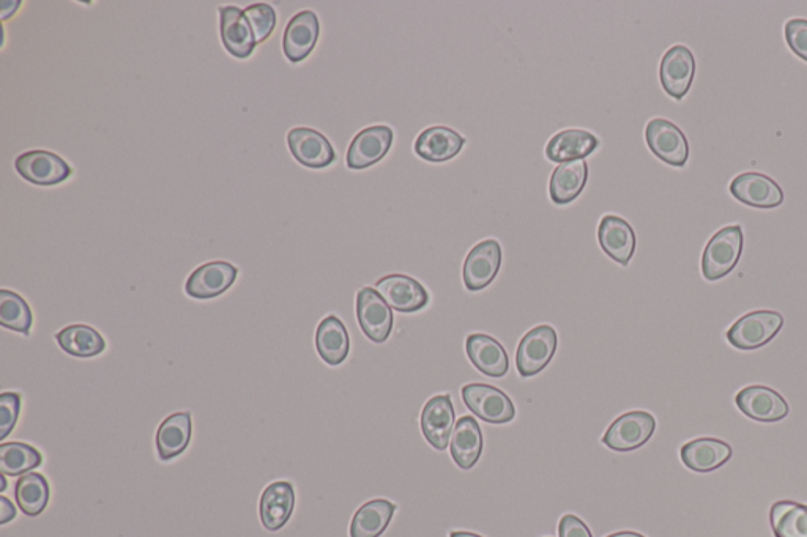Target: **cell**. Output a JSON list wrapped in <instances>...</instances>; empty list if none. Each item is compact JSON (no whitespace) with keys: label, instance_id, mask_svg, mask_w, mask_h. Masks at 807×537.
<instances>
[{"label":"cell","instance_id":"obj_42","mask_svg":"<svg viewBox=\"0 0 807 537\" xmlns=\"http://www.w3.org/2000/svg\"><path fill=\"white\" fill-rule=\"evenodd\" d=\"M607 537H645L644 535H640V533L636 532H618L614 533V535L607 536Z\"/></svg>","mask_w":807,"mask_h":537},{"label":"cell","instance_id":"obj_4","mask_svg":"<svg viewBox=\"0 0 807 537\" xmlns=\"http://www.w3.org/2000/svg\"><path fill=\"white\" fill-rule=\"evenodd\" d=\"M463 399L467 409L485 423L507 424L516 418V407L508 395L491 385H466Z\"/></svg>","mask_w":807,"mask_h":537},{"label":"cell","instance_id":"obj_15","mask_svg":"<svg viewBox=\"0 0 807 537\" xmlns=\"http://www.w3.org/2000/svg\"><path fill=\"white\" fill-rule=\"evenodd\" d=\"M454 420H456V412H454L452 396L439 395L428 400L421 412L420 424L421 432L432 448L437 450L448 448Z\"/></svg>","mask_w":807,"mask_h":537},{"label":"cell","instance_id":"obj_19","mask_svg":"<svg viewBox=\"0 0 807 537\" xmlns=\"http://www.w3.org/2000/svg\"><path fill=\"white\" fill-rule=\"evenodd\" d=\"M598 241L612 261L623 266L629 265L636 252V233L626 219L617 215L603 216L598 227Z\"/></svg>","mask_w":807,"mask_h":537},{"label":"cell","instance_id":"obj_12","mask_svg":"<svg viewBox=\"0 0 807 537\" xmlns=\"http://www.w3.org/2000/svg\"><path fill=\"white\" fill-rule=\"evenodd\" d=\"M395 133L390 126L376 125L363 129L353 138L348 150V168L352 171H363L384 160L391 149Z\"/></svg>","mask_w":807,"mask_h":537},{"label":"cell","instance_id":"obj_2","mask_svg":"<svg viewBox=\"0 0 807 537\" xmlns=\"http://www.w3.org/2000/svg\"><path fill=\"white\" fill-rule=\"evenodd\" d=\"M784 317L774 311H754L738 319L727 331V341L738 351H757L777 336Z\"/></svg>","mask_w":807,"mask_h":537},{"label":"cell","instance_id":"obj_5","mask_svg":"<svg viewBox=\"0 0 807 537\" xmlns=\"http://www.w3.org/2000/svg\"><path fill=\"white\" fill-rule=\"evenodd\" d=\"M656 431L653 414L648 412H629L622 414L609 425L605 431L603 443L609 449L617 453H629V450L643 448L645 443L650 442Z\"/></svg>","mask_w":807,"mask_h":537},{"label":"cell","instance_id":"obj_27","mask_svg":"<svg viewBox=\"0 0 807 537\" xmlns=\"http://www.w3.org/2000/svg\"><path fill=\"white\" fill-rule=\"evenodd\" d=\"M316 349L320 358L330 366H340L351 352L348 328L337 316H328L316 331Z\"/></svg>","mask_w":807,"mask_h":537},{"label":"cell","instance_id":"obj_16","mask_svg":"<svg viewBox=\"0 0 807 537\" xmlns=\"http://www.w3.org/2000/svg\"><path fill=\"white\" fill-rule=\"evenodd\" d=\"M239 270L227 262H208L191 273L185 284L186 294L196 300L219 297L236 283Z\"/></svg>","mask_w":807,"mask_h":537},{"label":"cell","instance_id":"obj_39","mask_svg":"<svg viewBox=\"0 0 807 537\" xmlns=\"http://www.w3.org/2000/svg\"><path fill=\"white\" fill-rule=\"evenodd\" d=\"M558 536L560 537H593L589 526L583 524L576 515L567 514L558 524Z\"/></svg>","mask_w":807,"mask_h":537},{"label":"cell","instance_id":"obj_21","mask_svg":"<svg viewBox=\"0 0 807 537\" xmlns=\"http://www.w3.org/2000/svg\"><path fill=\"white\" fill-rule=\"evenodd\" d=\"M731 446L718 438H697L680 450L681 462L695 473H709L729 462Z\"/></svg>","mask_w":807,"mask_h":537},{"label":"cell","instance_id":"obj_31","mask_svg":"<svg viewBox=\"0 0 807 537\" xmlns=\"http://www.w3.org/2000/svg\"><path fill=\"white\" fill-rule=\"evenodd\" d=\"M57 344L76 358H93L106 351L103 336L89 325H71L56 334Z\"/></svg>","mask_w":807,"mask_h":537},{"label":"cell","instance_id":"obj_22","mask_svg":"<svg viewBox=\"0 0 807 537\" xmlns=\"http://www.w3.org/2000/svg\"><path fill=\"white\" fill-rule=\"evenodd\" d=\"M466 352L470 363L488 377L502 378L510 370V358L503 345L488 334H470Z\"/></svg>","mask_w":807,"mask_h":537},{"label":"cell","instance_id":"obj_6","mask_svg":"<svg viewBox=\"0 0 807 537\" xmlns=\"http://www.w3.org/2000/svg\"><path fill=\"white\" fill-rule=\"evenodd\" d=\"M356 319L365 336L376 344H384L390 338L395 317L376 288L363 287L356 294Z\"/></svg>","mask_w":807,"mask_h":537},{"label":"cell","instance_id":"obj_29","mask_svg":"<svg viewBox=\"0 0 807 537\" xmlns=\"http://www.w3.org/2000/svg\"><path fill=\"white\" fill-rule=\"evenodd\" d=\"M191 435H193V425H191L190 413H174L166 418L157 432V450L160 459L172 460L185 453Z\"/></svg>","mask_w":807,"mask_h":537},{"label":"cell","instance_id":"obj_9","mask_svg":"<svg viewBox=\"0 0 807 537\" xmlns=\"http://www.w3.org/2000/svg\"><path fill=\"white\" fill-rule=\"evenodd\" d=\"M502 266V247L497 240H485L471 248L464 262V284L467 290L479 292L491 286Z\"/></svg>","mask_w":807,"mask_h":537},{"label":"cell","instance_id":"obj_30","mask_svg":"<svg viewBox=\"0 0 807 537\" xmlns=\"http://www.w3.org/2000/svg\"><path fill=\"white\" fill-rule=\"evenodd\" d=\"M396 504L388 500H371L363 504L351 524V537H380L390 525Z\"/></svg>","mask_w":807,"mask_h":537},{"label":"cell","instance_id":"obj_36","mask_svg":"<svg viewBox=\"0 0 807 537\" xmlns=\"http://www.w3.org/2000/svg\"><path fill=\"white\" fill-rule=\"evenodd\" d=\"M245 18L251 25L252 34H254L255 45L264 43L270 38L276 27V12L269 3H252L243 10Z\"/></svg>","mask_w":807,"mask_h":537},{"label":"cell","instance_id":"obj_28","mask_svg":"<svg viewBox=\"0 0 807 537\" xmlns=\"http://www.w3.org/2000/svg\"><path fill=\"white\" fill-rule=\"evenodd\" d=\"M589 180L586 160L569 161L557 165L550 176L549 196L554 204L568 205L578 199Z\"/></svg>","mask_w":807,"mask_h":537},{"label":"cell","instance_id":"obj_34","mask_svg":"<svg viewBox=\"0 0 807 537\" xmlns=\"http://www.w3.org/2000/svg\"><path fill=\"white\" fill-rule=\"evenodd\" d=\"M43 464V456L34 446L21 442L0 446V471L5 476H24Z\"/></svg>","mask_w":807,"mask_h":537},{"label":"cell","instance_id":"obj_3","mask_svg":"<svg viewBox=\"0 0 807 537\" xmlns=\"http://www.w3.org/2000/svg\"><path fill=\"white\" fill-rule=\"evenodd\" d=\"M557 331L550 325L532 328L519 342L516 367L521 377H535L553 362L557 352Z\"/></svg>","mask_w":807,"mask_h":537},{"label":"cell","instance_id":"obj_38","mask_svg":"<svg viewBox=\"0 0 807 537\" xmlns=\"http://www.w3.org/2000/svg\"><path fill=\"white\" fill-rule=\"evenodd\" d=\"M785 39H787L788 48L794 50L799 59L807 62V20L796 18L785 24Z\"/></svg>","mask_w":807,"mask_h":537},{"label":"cell","instance_id":"obj_10","mask_svg":"<svg viewBox=\"0 0 807 537\" xmlns=\"http://www.w3.org/2000/svg\"><path fill=\"white\" fill-rule=\"evenodd\" d=\"M694 76V54L687 46H672L662 57L659 79H661L662 89L673 100H683L687 95L693 85Z\"/></svg>","mask_w":807,"mask_h":537},{"label":"cell","instance_id":"obj_8","mask_svg":"<svg viewBox=\"0 0 807 537\" xmlns=\"http://www.w3.org/2000/svg\"><path fill=\"white\" fill-rule=\"evenodd\" d=\"M18 174L32 185L54 186L71 175V168L59 155L45 150L27 151L14 161Z\"/></svg>","mask_w":807,"mask_h":537},{"label":"cell","instance_id":"obj_20","mask_svg":"<svg viewBox=\"0 0 807 537\" xmlns=\"http://www.w3.org/2000/svg\"><path fill=\"white\" fill-rule=\"evenodd\" d=\"M466 146V138L448 126H431L416 140V153L429 163L453 160Z\"/></svg>","mask_w":807,"mask_h":537},{"label":"cell","instance_id":"obj_43","mask_svg":"<svg viewBox=\"0 0 807 537\" xmlns=\"http://www.w3.org/2000/svg\"><path fill=\"white\" fill-rule=\"evenodd\" d=\"M450 537H482L479 535H475V533H468V532H453Z\"/></svg>","mask_w":807,"mask_h":537},{"label":"cell","instance_id":"obj_41","mask_svg":"<svg viewBox=\"0 0 807 537\" xmlns=\"http://www.w3.org/2000/svg\"><path fill=\"white\" fill-rule=\"evenodd\" d=\"M21 5V2H5V0H2L0 2V14H2V20H9L10 16H12V13L16 12L18 7Z\"/></svg>","mask_w":807,"mask_h":537},{"label":"cell","instance_id":"obj_13","mask_svg":"<svg viewBox=\"0 0 807 537\" xmlns=\"http://www.w3.org/2000/svg\"><path fill=\"white\" fill-rule=\"evenodd\" d=\"M740 412L759 423H776L788 416V403L780 392L762 385L741 389L735 398Z\"/></svg>","mask_w":807,"mask_h":537},{"label":"cell","instance_id":"obj_35","mask_svg":"<svg viewBox=\"0 0 807 537\" xmlns=\"http://www.w3.org/2000/svg\"><path fill=\"white\" fill-rule=\"evenodd\" d=\"M0 325L16 333L31 334L32 311L27 301L12 290H0Z\"/></svg>","mask_w":807,"mask_h":537},{"label":"cell","instance_id":"obj_32","mask_svg":"<svg viewBox=\"0 0 807 537\" xmlns=\"http://www.w3.org/2000/svg\"><path fill=\"white\" fill-rule=\"evenodd\" d=\"M770 524L774 537H807V504L776 501L771 506Z\"/></svg>","mask_w":807,"mask_h":537},{"label":"cell","instance_id":"obj_44","mask_svg":"<svg viewBox=\"0 0 807 537\" xmlns=\"http://www.w3.org/2000/svg\"><path fill=\"white\" fill-rule=\"evenodd\" d=\"M7 489V478L5 475L0 476V492H5Z\"/></svg>","mask_w":807,"mask_h":537},{"label":"cell","instance_id":"obj_11","mask_svg":"<svg viewBox=\"0 0 807 537\" xmlns=\"http://www.w3.org/2000/svg\"><path fill=\"white\" fill-rule=\"evenodd\" d=\"M729 191L731 196L741 204L765 208V210L780 207L785 199L782 187L769 175L760 174V172H745V174L735 176Z\"/></svg>","mask_w":807,"mask_h":537},{"label":"cell","instance_id":"obj_25","mask_svg":"<svg viewBox=\"0 0 807 537\" xmlns=\"http://www.w3.org/2000/svg\"><path fill=\"white\" fill-rule=\"evenodd\" d=\"M294 507V485L287 481L273 482L262 492L261 504H259L262 525L269 532H277L291 521Z\"/></svg>","mask_w":807,"mask_h":537},{"label":"cell","instance_id":"obj_24","mask_svg":"<svg viewBox=\"0 0 807 537\" xmlns=\"http://www.w3.org/2000/svg\"><path fill=\"white\" fill-rule=\"evenodd\" d=\"M600 147V139L587 129H564L553 136L547 142V160L554 163H569V161L586 160L589 155Z\"/></svg>","mask_w":807,"mask_h":537},{"label":"cell","instance_id":"obj_7","mask_svg":"<svg viewBox=\"0 0 807 537\" xmlns=\"http://www.w3.org/2000/svg\"><path fill=\"white\" fill-rule=\"evenodd\" d=\"M648 147L659 160L673 168H683L690 158V144L679 126L666 118H653L645 128Z\"/></svg>","mask_w":807,"mask_h":537},{"label":"cell","instance_id":"obj_14","mask_svg":"<svg viewBox=\"0 0 807 537\" xmlns=\"http://www.w3.org/2000/svg\"><path fill=\"white\" fill-rule=\"evenodd\" d=\"M376 290L395 311L418 312L429 305V294L423 284L406 275H390L377 281Z\"/></svg>","mask_w":807,"mask_h":537},{"label":"cell","instance_id":"obj_23","mask_svg":"<svg viewBox=\"0 0 807 537\" xmlns=\"http://www.w3.org/2000/svg\"><path fill=\"white\" fill-rule=\"evenodd\" d=\"M219 28L227 53L237 59H248L255 49V38L245 13L237 7L219 9Z\"/></svg>","mask_w":807,"mask_h":537},{"label":"cell","instance_id":"obj_1","mask_svg":"<svg viewBox=\"0 0 807 537\" xmlns=\"http://www.w3.org/2000/svg\"><path fill=\"white\" fill-rule=\"evenodd\" d=\"M745 236L741 226H727L718 230L702 255V273L706 281H719L731 273L743 254Z\"/></svg>","mask_w":807,"mask_h":537},{"label":"cell","instance_id":"obj_26","mask_svg":"<svg viewBox=\"0 0 807 537\" xmlns=\"http://www.w3.org/2000/svg\"><path fill=\"white\" fill-rule=\"evenodd\" d=\"M482 432L474 416H463L454 425L450 450L454 464L461 470H471L478 464L482 454Z\"/></svg>","mask_w":807,"mask_h":537},{"label":"cell","instance_id":"obj_18","mask_svg":"<svg viewBox=\"0 0 807 537\" xmlns=\"http://www.w3.org/2000/svg\"><path fill=\"white\" fill-rule=\"evenodd\" d=\"M319 18L311 10L295 14L284 31L283 49L292 64L308 59L319 39Z\"/></svg>","mask_w":807,"mask_h":537},{"label":"cell","instance_id":"obj_33","mask_svg":"<svg viewBox=\"0 0 807 537\" xmlns=\"http://www.w3.org/2000/svg\"><path fill=\"white\" fill-rule=\"evenodd\" d=\"M50 489L45 476L27 473L18 479L14 499L18 507L29 517H37L48 506Z\"/></svg>","mask_w":807,"mask_h":537},{"label":"cell","instance_id":"obj_37","mask_svg":"<svg viewBox=\"0 0 807 537\" xmlns=\"http://www.w3.org/2000/svg\"><path fill=\"white\" fill-rule=\"evenodd\" d=\"M21 410L20 392H3L0 396V439L12 434Z\"/></svg>","mask_w":807,"mask_h":537},{"label":"cell","instance_id":"obj_40","mask_svg":"<svg viewBox=\"0 0 807 537\" xmlns=\"http://www.w3.org/2000/svg\"><path fill=\"white\" fill-rule=\"evenodd\" d=\"M16 517V507L7 496H0V524L5 525Z\"/></svg>","mask_w":807,"mask_h":537},{"label":"cell","instance_id":"obj_17","mask_svg":"<svg viewBox=\"0 0 807 537\" xmlns=\"http://www.w3.org/2000/svg\"><path fill=\"white\" fill-rule=\"evenodd\" d=\"M287 146L292 157L309 169H323L337 160L330 140L311 128H294L287 135Z\"/></svg>","mask_w":807,"mask_h":537}]
</instances>
